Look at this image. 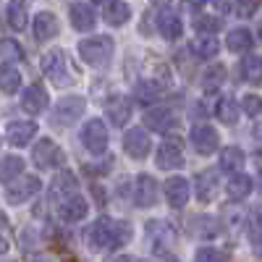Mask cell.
I'll list each match as a JSON object with an SVG mask.
<instances>
[{
  "label": "cell",
  "instance_id": "obj_13",
  "mask_svg": "<svg viewBox=\"0 0 262 262\" xmlns=\"http://www.w3.org/2000/svg\"><path fill=\"white\" fill-rule=\"evenodd\" d=\"M58 32H60V21H58L55 13L42 11V13L34 16V39L37 42H50V39L58 37Z\"/></svg>",
  "mask_w": 262,
  "mask_h": 262
},
{
  "label": "cell",
  "instance_id": "obj_8",
  "mask_svg": "<svg viewBox=\"0 0 262 262\" xmlns=\"http://www.w3.org/2000/svg\"><path fill=\"white\" fill-rule=\"evenodd\" d=\"M86 212H90V202H86L84 196H79V194L69 196V200H63L58 205V217L63 223H79V221L86 217Z\"/></svg>",
  "mask_w": 262,
  "mask_h": 262
},
{
  "label": "cell",
  "instance_id": "obj_14",
  "mask_svg": "<svg viewBox=\"0 0 262 262\" xmlns=\"http://www.w3.org/2000/svg\"><path fill=\"white\" fill-rule=\"evenodd\" d=\"M134 202L139 207H152L158 202V181L147 176V173L137 176V181H134Z\"/></svg>",
  "mask_w": 262,
  "mask_h": 262
},
{
  "label": "cell",
  "instance_id": "obj_41",
  "mask_svg": "<svg viewBox=\"0 0 262 262\" xmlns=\"http://www.w3.org/2000/svg\"><path fill=\"white\" fill-rule=\"evenodd\" d=\"M233 8H236V13L242 18H249L259 8V0H233Z\"/></svg>",
  "mask_w": 262,
  "mask_h": 262
},
{
  "label": "cell",
  "instance_id": "obj_44",
  "mask_svg": "<svg viewBox=\"0 0 262 262\" xmlns=\"http://www.w3.org/2000/svg\"><path fill=\"white\" fill-rule=\"evenodd\" d=\"M6 252H8V238H6L3 233H0V257H3Z\"/></svg>",
  "mask_w": 262,
  "mask_h": 262
},
{
  "label": "cell",
  "instance_id": "obj_34",
  "mask_svg": "<svg viewBox=\"0 0 262 262\" xmlns=\"http://www.w3.org/2000/svg\"><path fill=\"white\" fill-rule=\"evenodd\" d=\"M223 81H226V66L217 63V66H212V69L205 71V76H202V90H205V92H215Z\"/></svg>",
  "mask_w": 262,
  "mask_h": 262
},
{
  "label": "cell",
  "instance_id": "obj_29",
  "mask_svg": "<svg viewBox=\"0 0 262 262\" xmlns=\"http://www.w3.org/2000/svg\"><path fill=\"white\" fill-rule=\"evenodd\" d=\"M144 123L152 128V131H170V128H176V118H173L168 111H149L144 116Z\"/></svg>",
  "mask_w": 262,
  "mask_h": 262
},
{
  "label": "cell",
  "instance_id": "obj_9",
  "mask_svg": "<svg viewBox=\"0 0 262 262\" xmlns=\"http://www.w3.org/2000/svg\"><path fill=\"white\" fill-rule=\"evenodd\" d=\"M147 236L152 238V249L163 254L173 242H176V231H173L165 221H149L147 223Z\"/></svg>",
  "mask_w": 262,
  "mask_h": 262
},
{
  "label": "cell",
  "instance_id": "obj_20",
  "mask_svg": "<svg viewBox=\"0 0 262 262\" xmlns=\"http://www.w3.org/2000/svg\"><path fill=\"white\" fill-rule=\"evenodd\" d=\"M105 111H107V118H111L113 126H123L128 121V116H131V102H128V97L116 95V97H111V102H107Z\"/></svg>",
  "mask_w": 262,
  "mask_h": 262
},
{
  "label": "cell",
  "instance_id": "obj_24",
  "mask_svg": "<svg viewBox=\"0 0 262 262\" xmlns=\"http://www.w3.org/2000/svg\"><path fill=\"white\" fill-rule=\"evenodd\" d=\"M21 90V71L11 63L0 66V92L3 95H16Z\"/></svg>",
  "mask_w": 262,
  "mask_h": 262
},
{
  "label": "cell",
  "instance_id": "obj_11",
  "mask_svg": "<svg viewBox=\"0 0 262 262\" xmlns=\"http://www.w3.org/2000/svg\"><path fill=\"white\" fill-rule=\"evenodd\" d=\"M149 147H152V142H149V137L144 134V128H131V131H126L123 149H126L134 160H144V158L149 155Z\"/></svg>",
  "mask_w": 262,
  "mask_h": 262
},
{
  "label": "cell",
  "instance_id": "obj_48",
  "mask_svg": "<svg viewBox=\"0 0 262 262\" xmlns=\"http://www.w3.org/2000/svg\"><path fill=\"white\" fill-rule=\"evenodd\" d=\"M259 39H262V24H259Z\"/></svg>",
  "mask_w": 262,
  "mask_h": 262
},
{
  "label": "cell",
  "instance_id": "obj_36",
  "mask_svg": "<svg viewBox=\"0 0 262 262\" xmlns=\"http://www.w3.org/2000/svg\"><path fill=\"white\" fill-rule=\"evenodd\" d=\"M191 233L194 236H202V238H210L217 233V223H215V217H191Z\"/></svg>",
  "mask_w": 262,
  "mask_h": 262
},
{
  "label": "cell",
  "instance_id": "obj_4",
  "mask_svg": "<svg viewBox=\"0 0 262 262\" xmlns=\"http://www.w3.org/2000/svg\"><path fill=\"white\" fill-rule=\"evenodd\" d=\"M81 144L92 152V155H102L107 149V128L100 118H92L86 121L84 128H81Z\"/></svg>",
  "mask_w": 262,
  "mask_h": 262
},
{
  "label": "cell",
  "instance_id": "obj_1",
  "mask_svg": "<svg viewBox=\"0 0 262 262\" xmlns=\"http://www.w3.org/2000/svg\"><path fill=\"white\" fill-rule=\"evenodd\" d=\"M113 37L107 34H95V37H86L79 42V55L86 66H95V69H100V66H107L113 58Z\"/></svg>",
  "mask_w": 262,
  "mask_h": 262
},
{
  "label": "cell",
  "instance_id": "obj_35",
  "mask_svg": "<svg viewBox=\"0 0 262 262\" xmlns=\"http://www.w3.org/2000/svg\"><path fill=\"white\" fill-rule=\"evenodd\" d=\"M0 58H3L6 63H16V60H24V48H21L16 39L6 37V39H0Z\"/></svg>",
  "mask_w": 262,
  "mask_h": 262
},
{
  "label": "cell",
  "instance_id": "obj_31",
  "mask_svg": "<svg viewBox=\"0 0 262 262\" xmlns=\"http://www.w3.org/2000/svg\"><path fill=\"white\" fill-rule=\"evenodd\" d=\"M252 179L247 176V173H236V176L228 181V196L231 200H244V196H249L252 191Z\"/></svg>",
  "mask_w": 262,
  "mask_h": 262
},
{
  "label": "cell",
  "instance_id": "obj_15",
  "mask_svg": "<svg viewBox=\"0 0 262 262\" xmlns=\"http://www.w3.org/2000/svg\"><path fill=\"white\" fill-rule=\"evenodd\" d=\"M21 107H24V113H29V116H39L48 107V92H45V86H42V84L27 86L24 95H21Z\"/></svg>",
  "mask_w": 262,
  "mask_h": 262
},
{
  "label": "cell",
  "instance_id": "obj_42",
  "mask_svg": "<svg viewBox=\"0 0 262 262\" xmlns=\"http://www.w3.org/2000/svg\"><path fill=\"white\" fill-rule=\"evenodd\" d=\"M194 262H223V254L210 249V247H202L200 252L194 254Z\"/></svg>",
  "mask_w": 262,
  "mask_h": 262
},
{
  "label": "cell",
  "instance_id": "obj_30",
  "mask_svg": "<svg viewBox=\"0 0 262 262\" xmlns=\"http://www.w3.org/2000/svg\"><path fill=\"white\" fill-rule=\"evenodd\" d=\"M163 95H165V86H163L160 81H142V84L137 86V100L144 102V105L158 102Z\"/></svg>",
  "mask_w": 262,
  "mask_h": 262
},
{
  "label": "cell",
  "instance_id": "obj_6",
  "mask_svg": "<svg viewBox=\"0 0 262 262\" xmlns=\"http://www.w3.org/2000/svg\"><path fill=\"white\" fill-rule=\"evenodd\" d=\"M111 236H113V217H100L90 228L84 231V242L90 249H111Z\"/></svg>",
  "mask_w": 262,
  "mask_h": 262
},
{
  "label": "cell",
  "instance_id": "obj_32",
  "mask_svg": "<svg viewBox=\"0 0 262 262\" xmlns=\"http://www.w3.org/2000/svg\"><path fill=\"white\" fill-rule=\"evenodd\" d=\"M191 50L200 55V58H215L217 50H221V42H217V37H196L191 42Z\"/></svg>",
  "mask_w": 262,
  "mask_h": 262
},
{
  "label": "cell",
  "instance_id": "obj_21",
  "mask_svg": "<svg viewBox=\"0 0 262 262\" xmlns=\"http://www.w3.org/2000/svg\"><path fill=\"white\" fill-rule=\"evenodd\" d=\"M158 29H160V34L165 37V39H179L181 37V32H184V24H181V18L173 13V11H160V16H158Z\"/></svg>",
  "mask_w": 262,
  "mask_h": 262
},
{
  "label": "cell",
  "instance_id": "obj_28",
  "mask_svg": "<svg viewBox=\"0 0 262 262\" xmlns=\"http://www.w3.org/2000/svg\"><path fill=\"white\" fill-rule=\"evenodd\" d=\"M244 160L247 158H244V149L242 147H226L221 152V168L228 170V173H233V176H236V170H242Z\"/></svg>",
  "mask_w": 262,
  "mask_h": 262
},
{
  "label": "cell",
  "instance_id": "obj_22",
  "mask_svg": "<svg viewBox=\"0 0 262 262\" xmlns=\"http://www.w3.org/2000/svg\"><path fill=\"white\" fill-rule=\"evenodd\" d=\"M24 173V158L18 155H6L0 158V184H13Z\"/></svg>",
  "mask_w": 262,
  "mask_h": 262
},
{
  "label": "cell",
  "instance_id": "obj_10",
  "mask_svg": "<svg viewBox=\"0 0 262 262\" xmlns=\"http://www.w3.org/2000/svg\"><path fill=\"white\" fill-rule=\"evenodd\" d=\"M37 137V123L34 121H11L6 126V139L13 147H27Z\"/></svg>",
  "mask_w": 262,
  "mask_h": 262
},
{
  "label": "cell",
  "instance_id": "obj_26",
  "mask_svg": "<svg viewBox=\"0 0 262 262\" xmlns=\"http://www.w3.org/2000/svg\"><path fill=\"white\" fill-rule=\"evenodd\" d=\"M105 21L111 27H121V24H126V21L131 18V8L123 3V0H111V3L105 6Z\"/></svg>",
  "mask_w": 262,
  "mask_h": 262
},
{
  "label": "cell",
  "instance_id": "obj_18",
  "mask_svg": "<svg viewBox=\"0 0 262 262\" xmlns=\"http://www.w3.org/2000/svg\"><path fill=\"white\" fill-rule=\"evenodd\" d=\"M69 16H71V27H74L76 32H92L95 24H97L95 11L86 6V3H74V6L69 8Z\"/></svg>",
  "mask_w": 262,
  "mask_h": 262
},
{
  "label": "cell",
  "instance_id": "obj_43",
  "mask_svg": "<svg viewBox=\"0 0 262 262\" xmlns=\"http://www.w3.org/2000/svg\"><path fill=\"white\" fill-rule=\"evenodd\" d=\"M32 262H58L53 254H37V257H32Z\"/></svg>",
  "mask_w": 262,
  "mask_h": 262
},
{
  "label": "cell",
  "instance_id": "obj_5",
  "mask_svg": "<svg viewBox=\"0 0 262 262\" xmlns=\"http://www.w3.org/2000/svg\"><path fill=\"white\" fill-rule=\"evenodd\" d=\"M42 189V181L37 176H21L18 181L8 184L6 189V202L8 205H24L27 200H32V196Z\"/></svg>",
  "mask_w": 262,
  "mask_h": 262
},
{
  "label": "cell",
  "instance_id": "obj_7",
  "mask_svg": "<svg viewBox=\"0 0 262 262\" xmlns=\"http://www.w3.org/2000/svg\"><path fill=\"white\" fill-rule=\"evenodd\" d=\"M84 107H86V100L79 97V95L63 97V100L55 105V123L71 126L74 121H79V116H84Z\"/></svg>",
  "mask_w": 262,
  "mask_h": 262
},
{
  "label": "cell",
  "instance_id": "obj_25",
  "mask_svg": "<svg viewBox=\"0 0 262 262\" xmlns=\"http://www.w3.org/2000/svg\"><path fill=\"white\" fill-rule=\"evenodd\" d=\"M6 18H8V24H11L16 32L27 29V0H8Z\"/></svg>",
  "mask_w": 262,
  "mask_h": 262
},
{
  "label": "cell",
  "instance_id": "obj_39",
  "mask_svg": "<svg viewBox=\"0 0 262 262\" xmlns=\"http://www.w3.org/2000/svg\"><path fill=\"white\" fill-rule=\"evenodd\" d=\"M249 236H252L254 244L262 238V205L254 207V210L249 212Z\"/></svg>",
  "mask_w": 262,
  "mask_h": 262
},
{
  "label": "cell",
  "instance_id": "obj_12",
  "mask_svg": "<svg viewBox=\"0 0 262 262\" xmlns=\"http://www.w3.org/2000/svg\"><path fill=\"white\" fill-rule=\"evenodd\" d=\"M184 163H186V158H184V149L179 142L160 144V149H158V168L160 170H179V168H184Z\"/></svg>",
  "mask_w": 262,
  "mask_h": 262
},
{
  "label": "cell",
  "instance_id": "obj_17",
  "mask_svg": "<svg viewBox=\"0 0 262 262\" xmlns=\"http://www.w3.org/2000/svg\"><path fill=\"white\" fill-rule=\"evenodd\" d=\"M217 139L221 137H217V131L212 126H194L191 131V144L200 155H212L217 147Z\"/></svg>",
  "mask_w": 262,
  "mask_h": 262
},
{
  "label": "cell",
  "instance_id": "obj_37",
  "mask_svg": "<svg viewBox=\"0 0 262 262\" xmlns=\"http://www.w3.org/2000/svg\"><path fill=\"white\" fill-rule=\"evenodd\" d=\"M236 111H238V107H236V100L233 97H221V102H217V107H215V116L217 118H221L223 123H236Z\"/></svg>",
  "mask_w": 262,
  "mask_h": 262
},
{
  "label": "cell",
  "instance_id": "obj_46",
  "mask_svg": "<svg viewBox=\"0 0 262 262\" xmlns=\"http://www.w3.org/2000/svg\"><path fill=\"white\" fill-rule=\"evenodd\" d=\"M163 262H179V259H176V257H170V254H168V257H163Z\"/></svg>",
  "mask_w": 262,
  "mask_h": 262
},
{
  "label": "cell",
  "instance_id": "obj_33",
  "mask_svg": "<svg viewBox=\"0 0 262 262\" xmlns=\"http://www.w3.org/2000/svg\"><path fill=\"white\" fill-rule=\"evenodd\" d=\"M242 74H244L247 81L259 84V81H262V58H259V55H247V58L242 60Z\"/></svg>",
  "mask_w": 262,
  "mask_h": 262
},
{
  "label": "cell",
  "instance_id": "obj_16",
  "mask_svg": "<svg viewBox=\"0 0 262 262\" xmlns=\"http://www.w3.org/2000/svg\"><path fill=\"white\" fill-rule=\"evenodd\" d=\"M165 200L173 210H181L189 202V181L181 176H173L165 181Z\"/></svg>",
  "mask_w": 262,
  "mask_h": 262
},
{
  "label": "cell",
  "instance_id": "obj_23",
  "mask_svg": "<svg viewBox=\"0 0 262 262\" xmlns=\"http://www.w3.org/2000/svg\"><path fill=\"white\" fill-rule=\"evenodd\" d=\"M252 45H254V37H252V32L244 29V27L228 32V37H226V48H228L231 53H249Z\"/></svg>",
  "mask_w": 262,
  "mask_h": 262
},
{
  "label": "cell",
  "instance_id": "obj_45",
  "mask_svg": "<svg viewBox=\"0 0 262 262\" xmlns=\"http://www.w3.org/2000/svg\"><path fill=\"white\" fill-rule=\"evenodd\" d=\"M111 262H139V259H134V257H126V254H123V257H116V259H111Z\"/></svg>",
  "mask_w": 262,
  "mask_h": 262
},
{
  "label": "cell",
  "instance_id": "obj_19",
  "mask_svg": "<svg viewBox=\"0 0 262 262\" xmlns=\"http://www.w3.org/2000/svg\"><path fill=\"white\" fill-rule=\"evenodd\" d=\"M217 191V176H215V170H200L196 173V179H194V194H196V200L200 202H212V196Z\"/></svg>",
  "mask_w": 262,
  "mask_h": 262
},
{
  "label": "cell",
  "instance_id": "obj_2",
  "mask_svg": "<svg viewBox=\"0 0 262 262\" xmlns=\"http://www.w3.org/2000/svg\"><path fill=\"white\" fill-rule=\"evenodd\" d=\"M42 71H45V76L58 84V86H66V84H71V69H69V58H66L63 50H48L45 55H42Z\"/></svg>",
  "mask_w": 262,
  "mask_h": 262
},
{
  "label": "cell",
  "instance_id": "obj_38",
  "mask_svg": "<svg viewBox=\"0 0 262 262\" xmlns=\"http://www.w3.org/2000/svg\"><path fill=\"white\" fill-rule=\"evenodd\" d=\"M221 27H223V21L217 16H200L196 18V32H202L205 37H215L212 32H217Z\"/></svg>",
  "mask_w": 262,
  "mask_h": 262
},
{
  "label": "cell",
  "instance_id": "obj_40",
  "mask_svg": "<svg viewBox=\"0 0 262 262\" xmlns=\"http://www.w3.org/2000/svg\"><path fill=\"white\" fill-rule=\"evenodd\" d=\"M242 107H244L247 116L257 118V116H262V97H259V95H247L244 102H242Z\"/></svg>",
  "mask_w": 262,
  "mask_h": 262
},
{
  "label": "cell",
  "instance_id": "obj_47",
  "mask_svg": "<svg viewBox=\"0 0 262 262\" xmlns=\"http://www.w3.org/2000/svg\"><path fill=\"white\" fill-rule=\"evenodd\" d=\"M92 3H105V0H92Z\"/></svg>",
  "mask_w": 262,
  "mask_h": 262
},
{
  "label": "cell",
  "instance_id": "obj_27",
  "mask_svg": "<svg viewBox=\"0 0 262 262\" xmlns=\"http://www.w3.org/2000/svg\"><path fill=\"white\" fill-rule=\"evenodd\" d=\"M76 186H79V181H76V176L71 170H60L58 176H55V181H53V196H63V200H69V194L74 196V191H76Z\"/></svg>",
  "mask_w": 262,
  "mask_h": 262
},
{
  "label": "cell",
  "instance_id": "obj_3",
  "mask_svg": "<svg viewBox=\"0 0 262 262\" xmlns=\"http://www.w3.org/2000/svg\"><path fill=\"white\" fill-rule=\"evenodd\" d=\"M32 160L37 168L42 170H53V168H60L66 155H63V149L53 142V139H39L32 149Z\"/></svg>",
  "mask_w": 262,
  "mask_h": 262
}]
</instances>
